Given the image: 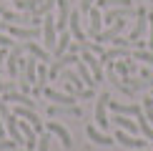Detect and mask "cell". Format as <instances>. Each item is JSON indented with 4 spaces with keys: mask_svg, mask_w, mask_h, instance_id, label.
Instances as JSON below:
<instances>
[{
    "mask_svg": "<svg viewBox=\"0 0 153 151\" xmlns=\"http://www.w3.org/2000/svg\"><path fill=\"white\" fill-rule=\"evenodd\" d=\"M50 141H53V134L45 131V134L38 136V151H50Z\"/></svg>",
    "mask_w": 153,
    "mask_h": 151,
    "instance_id": "cell-28",
    "label": "cell"
},
{
    "mask_svg": "<svg viewBox=\"0 0 153 151\" xmlns=\"http://www.w3.org/2000/svg\"><path fill=\"white\" fill-rule=\"evenodd\" d=\"M18 126H20V134H23V138H25V149L28 151H35V146H38V131L30 126L28 121H18Z\"/></svg>",
    "mask_w": 153,
    "mask_h": 151,
    "instance_id": "cell-14",
    "label": "cell"
},
{
    "mask_svg": "<svg viewBox=\"0 0 153 151\" xmlns=\"http://www.w3.org/2000/svg\"><path fill=\"white\" fill-rule=\"evenodd\" d=\"M98 8H131L133 0H95Z\"/></svg>",
    "mask_w": 153,
    "mask_h": 151,
    "instance_id": "cell-26",
    "label": "cell"
},
{
    "mask_svg": "<svg viewBox=\"0 0 153 151\" xmlns=\"http://www.w3.org/2000/svg\"><path fill=\"white\" fill-rule=\"evenodd\" d=\"M45 129H48L50 134H53V136L63 144V149H73V136H71V131H68L63 123H58V121H48V123H45Z\"/></svg>",
    "mask_w": 153,
    "mask_h": 151,
    "instance_id": "cell-6",
    "label": "cell"
},
{
    "mask_svg": "<svg viewBox=\"0 0 153 151\" xmlns=\"http://www.w3.org/2000/svg\"><path fill=\"white\" fill-rule=\"evenodd\" d=\"M13 3H15V8H18V10H25V13H33L35 8H40V5L45 3V0H13Z\"/></svg>",
    "mask_w": 153,
    "mask_h": 151,
    "instance_id": "cell-25",
    "label": "cell"
},
{
    "mask_svg": "<svg viewBox=\"0 0 153 151\" xmlns=\"http://www.w3.org/2000/svg\"><path fill=\"white\" fill-rule=\"evenodd\" d=\"M18 61H20V58L10 55V50H8V58H5V71H8L10 78H15V76H18Z\"/></svg>",
    "mask_w": 153,
    "mask_h": 151,
    "instance_id": "cell-27",
    "label": "cell"
},
{
    "mask_svg": "<svg viewBox=\"0 0 153 151\" xmlns=\"http://www.w3.org/2000/svg\"><path fill=\"white\" fill-rule=\"evenodd\" d=\"M43 93H45V98L55 101L58 106H75V101H78L75 93H60V91H55V88H43Z\"/></svg>",
    "mask_w": 153,
    "mask_h": 151,
    "instance_id": "cell-8",
    "label": "cell"
},
{
    "mask_svg": "<svg viewBox=\"0 0 153 151\" xmlns=\"http://www.w3.org/2000/svg\"><path fill=\"white\" fill-rule=\"evenodd\" d=\"M138 151H148V149H138Z\"/></svg>",
    "mask_w": 153,
    "mask_h": 151,
    "instance_id": "cell-38",
    "label": "cell"
},
{
    "mask_svg": "<svg viewBox=\"0 0 153 151\" xmlns=\"http://www.w3.org/2000/svg\"><path fill=\"white\" fill-rule=\"evenodd\" d=\"M13 43H15L13 35H3V33H0V48H13Z\"/></svg>",
    "mask_w": 153,
    "mask_h": 151,
    "instance_id": "cell-32",
    "label": "cell"
},
{
    "mask_svg": "<svg viewBox=\"0 0 153 151\" xmlns=\"http://www.w3.org/2000/svg\"><path fill=\"white\" fill-rule=\"evenodd\" d=\"M95 5V0H80V5H78V10L80 13H91V8Z\"/></svg>",
    "mask_w": 153,
    "mask_h": 151,
    "instance_id": "cell-33",
    "label": "cell"
},
{
    "mask_svg": "<svg viewBox=\"0 0 153 151\" xmlns=\"http://www.w3.org/2000/svg\"><path fill=\"white\" fill-rule=\"evenodd\" d=\"M80 113H83V111L78 108V106H58V103L48 106V116H50V118H63V116H73V118H78Z\"/></svg>",
    "mask_w": 153,
    "mask_h": 151,
    "instance_id": "cell-12",
    "label": "cell"
},
{
    "mask_svg": "<svg viewBox=\"0 0 153 151\" xmlns=\"http://www.w3.org/2000/svg\"><path fill=\"white\" fill-rule=\"evenodd\" d=\"M143 113H146V118H148L151 126H153V96H146L143 98Z\"/></svg>",
    "mask_w": 153,
    "mask_h": 151,
    "instance_id": "cell-29",
    "label": "cell"
},
{
    "mask_svg": "<svg viewBox=\"0 0 153 151\" xmlns=\"http://www.w3.org/2000/svg\"><path fill=\"white\" fill-rule=\"evenodd\" d=\"M151 3H153V0H151Z\"/></svg>",
    "mask_w": 153,
    "mask_h": 151,
    "instance_id": "cell-40",
    "label": "cell"
},
{
    "mask_svg": "<svg viewBox=\"0 0 153 151\" xmlns=\"http://www.w3.org/2000/svg\"><path fill=\"white\" fill-rule=\"evenodd\" d=\"M93 93H95V91H93V88H80V91H78V93H75V96H78V101H80V98H91V96H93Z\"/></svg>",
    "mask_w": 153,
    "mask_h": 151,
    "instance_id": "cell-34",
    "label": "cell"
},
{
    "mask_svg": "<svg viewBox=\"0 0 153 151\" xmlns=\"http://www.w3.org/2000/svg\"><path fill=\"white\" fill-rule=\"evenodd\" d=\"M68 18H71V5H68V0H58V20H55V28L65 30L68 28Z\"/></svg>",
    "mask_w": 153,
    "mask_h": 151,
    "instance_id": "cell-20",
    "label": "cell"
},
{
    "mask_svg": "<svg viewBox=\"0 0 153 151\" xmlns=\"http://www.w3.org/2000/svg\"><path fill=\"white\" fill-rule=\"evenodd\" d=\"M75 61H78V53H73V50H68L65 55H60V58H55V63L48 68V78H58L60 76V71H65V68H71V66H75Z\"/></svg>",
    "mask_w": 153,
    "mask_h": 151,
    "instance_id": "cell-3",
    "label": "cell"
},
{
    "mask_svg": "<svg viewBox=\"0 0 153 151\" xmlns=\"http://www.w3.org/2000/svg\"><path fill=\"white\" fill-rule=\"evenodd\" d=\"M13 151H18V149H13Z\"/></svg>",
    "mask_w": 153,
    "mask_h": 151,
    "instance_id": "cell-39",
    "label": "cell"
},
{
    "mask_svg": "<svg viewBox=\"0 0 153 151\" xmlns=\"http://www.w3.org/2000/svg\"><path fill=\"white\" fill-rule=\"evenodd\" d=\"M0 138H5V121H3V113H0Z\"/></svg>",
    "mask_w": 153,
    "mask_h": 151,
    "instance_id": "cell-35",
    "label": "cell"
},
{
    "mask_svg": "<svg viewBox=\"0 0 153 151\" xmlns=\"http://www.w3.org/2000/svg\"><path fill=\"white\" fill-rule=\"evenodd\" d=\"M71 43H73V35H71V30H60L58 40H55V48H53V55H55V58L65 55V53H68V48H71Z\"/></svg>",
    "mask_w": 153,
    "mask_h": 151,
    "instance_id": "cell-17",
    "label": "cell"
},
{
    "mask_svg": "<svg viewBox=\"0 0 153 151\" xmlns=\"http://www.w3.org/2000/svg\"><path fill=\"white\" fill-rule=\"evenodd\" d=\"M75 73L80 76V81H83V86L85 88H95L98 83H95V78H93V73H91V68L85 66V61L78 55V61H75Z\"/></svg>",
    "mask_w": 153,
    "mask_h": 151,
    "instance_id": "cell-13",
    "label": "cell"
},
{
    "mask_svg": "<svg viewBox=\"0 0 153 151\" xmlns=\"http://www.w3.org/2000/svg\"><path fill=\"white\" fill-rule=\"evenodd\" d=\"M85 134H88V138H91L93 144H100V146H113V144H116V138L105 136L103 131H95V126H88Z\"/></svg>",
    "mask_w": 153,
    "mask_h": 151,
    "instance_id": "cell-21",
    "label": "cell"
},
{
    "mask_svg": "<svg viewBox=\"0 0 153 151\" xmlns=\"http://www.w3.org/2000/svg\"><path fill=\"white\" fill-rule=\"evenodd\" d=\"M80 58L85 61V66L91 68L95 83H103V63H100V58L95 53H91V50H80Z\"/></svg>",
    "mask_w": 153,
    "mask_h": 151,
    "instance_id": "cell-7",
    "label": "cell"
},
{
    "mask_svg": "<svg viewBox=\"0 0 153 151\" xmlns=\"http://www.w3.org/2000/svg\"><path fill=\"white\" fill-rule=\"evenodd\" d=\"M3 101H5V103H13V106H28V108H35V101L30 98L28 93H20V91L3 93Z\"/></svg>",
    "mask_w": 153,
    "mask_h": 151,
    "instance_id": "cell-10",
    "label": "cell"
},
{
    "mask_svg": "<svg viewBox=\"0 0 153 151\" xmlns=\"http://www.w3.org/2000/svg\"><path fill=\"white\" fill-rule=\"evenodd\" d=\"M116 141L120 144V146H126V149H131V151H138V149H148V138H136L133 134H128V131H116Z\"/></svg>",
    "mask_w": 153,
    "mask_h": 151,
    "instance_id": "cell-4",
    "label": "cell"
},
{
    "mask_svg": "<svg viewBox=\"0 0 153 151\" xmlns=\"http://www.w3.org/2000/svg\"><path fill=\"white\" fill-rule=\"evenodd\" d=\"M0 30H8V20H0Z\"/></svg>",
    "mask_w": 153,
    "mask_h": 151,
    "instance_id": "cell-36",
    "label": "cell"
},
{
    "mask_svg": "<svg viewBox=\"0 0 153 151\" xmlns=\"http://www.w3.org/2000/svg\"><path fill=\"white\" fill-rule=\"evenodd\" d=\"M133 61H143L146 66L153 68V50H148V48H136V50H133Z\"/></svg>",
    "mask_w": 153,
    "mask_h": 151,
    "instance_id": "cell-24",
    "label": "cell"
},
{
    "mask_svg": "<svg viewBox=\"0 0 153 151\" xmlns=\"http://www.w3.org/2000/svg\"><path fill=\"white\" fill-rule=\"evenodd\" d=\"M18 146H20V144H18L15 138H0V151H13Z\"/></svg>",
    "mask_w": 153,
    "mask_h": 151,
    "instance_id": "cell-30",
    "label": "cell"
},
{
    "mask_svg": "<svg viewBox=\"0 0 153 151\" xmlns=\"http://www.w3.org/2000/svg\"><path fill=\"white\" fill-rule=\"evenodd\" d=\"M55 18L53 13H48V15H43V48L48 50V53H53L55 48V40H58V35H55Z\"/></svg>",
    "mask_w": 153,
    "mask_h": 151,
    "instance_id": "cell-1",
    "label": "cell"
},
{
    "mask_svg": "<svg viewBox=\"0 0 153 151\" xmlns=\"http://www.w3.org/2000/svg\"><path fill=\"white\" fill-rule=\"evenodd\" d=\"M38 61L35 55H30V58H25V66H23V83L28 86H35V71H38Z\"/></svg>",
    "mask_w": 153,
    "mask_h": 151,
    "instance_id": "cell-18",
    "label": "cell"
},
{
    "mask_svg": "<svg viewBox=\"0 0 153 151\" xmlns=\"http://www.w3.org/2000/svg\"><path fill=\"white\" fill-rule=\"evenodd\" d=\"M5 10H8V8H5L3 3H0V18H3V13H5Z\"/></svg>",
    "mask_w": 153,
    "mask_h": 151,
    "instance_id": "cell-37",
    "label": "cell"
},
{
    "mask_svg": "<svg viewBox=\"0 0 153 151\" xmlns=\"http://www.w3.org/2000/svg\"><path fill=\"white\" fill-rule=\"evenodd\" d=\"M108 103H111V93H100L98 101H95V123H98L100 131H108V126H111V121H108V116H105Z\"/></svg>",
    "mask_w": 153,
    "mask_h": 151,
    "instance_id": "cell-2",
    "label": "cell"
},
{
    "mask_svg": "<svg viewBox=\"0 0 153 151\" xmlns=\"http://www.w3.org/2000/svg\"><path fill=\"white\" fill-rule=\"evenodd\" d=\"M146 30H148V10H146V8H136V28H133V33H131L128 40L131 43L143 40Z\"/></svg>",
    "mask_w": 153,
    "mask_h": 151,
    "instance_id": "cell-5",
    "label": "cell"
},
{
    "mask_svg": "<svg viewBox=\"0 0 153 151\" xmlns=\"http://www.w3.org/2000/svg\"><path fill=\"white\" fill-rule=\"evenodd\" d=\"M88 30H91V35L95 38L103 30V15H100V10H98V5H93L91 13H88Z\"/></svg>",
    "mask_w": 153,
    "mask_h": 151,
    "instance_id": "cell-16",
    "label": "cell"
},
{
    "mask_svg": "<svg viewBox=\"0 0 153 151\" xmlns=\"http://www.w3.org/2000/svg\"><path fill=\"white\" fill-rule=\"evenodd\" d=\"M45 83H48V63H38V71H35V86H33V93L38 96V93L45 88Z\"/></svg>",
    "mask_w": 153,
    "mask_h": 151,
    "instance_id": "cell-19",
    "label": "cell"
},
{
    "mask_svg": "<svg viewBox=\"0 0 153 151\" xmlns=\"http://www.w3.org/2000/svg\"><path fill=\"white\" fill-rule=\"evenodd\" d=\"M8 33L13 38H18V40H30V38H38V28H33V25H13V23H8Z\"/></svg>",
    "mask_w": 153,
    "mask_h": 151,
    "instance_id": "cell-11",
    "label": "cell"
},
{
    "mask_svg": "<svg viewBox=\"0 0 153 151\" xmlns=\"http://www.w3.org/2000/svg\"><path fill=\"white\" fill-rule=\"evenodd\" d=\"M116 126H118V129H123V131H128V134H133V136L141 134L138 123L131 121V116H120V113H116Z\"/></svg>",
    "mask_w": 153,
    "mask_h": 151,
    "instance_id": "cell-22",
    "label": "cell"
},
{
    "mask_svg": "<svg viewBox=\"0 0 153 151\" xmlns=\"http://www.w3.org/2000/svg\"><path fill=\"white\" fill-rule=\"evenodd\" d=\"M146 48L153 50V13H148V40H146Z\"/></svg>",
    "mask_w": 153,
    "mask_h": 151,
    "instance_id": "cell-31",
    "label": "cell"
},
{
    "mask_svg": "<svg viewBox=\"0 0 153 151\" xmlns=\"http://www.w3.org/2000/svg\"><path fill=\"white\" fill-rule=\"evenodd\" d=\"M68 30H71V35L75 38V43L85 40V33H83V28H80V10L71 13V18H68Z\"/></svg>",
    "mask_w": 153,
    "mask_h": 151,
    "instance_id": "cell-15",
    "label": "cell"
},
{
    "mask_svg": "<svg viewBox=\"0 0 153 151\" xmlns=\"http://www.w3.org/2000/svg\"><path fill=\"white\" fill-rule=\"evenodd\" d=\"M136 121H138V129H141L143 138H148V141H153V126H151V121H148V118H146V113H141V116H136Z\"/></svg>",
    "mask_w": 153,
    "mask_h": 151,
    "instance_id": "cell-23",
    "label": "cell"
},
{
    "mask_svg": "<svg viewBox=\"0 0 153 151\" xmlns=\"http://www.w3.org/2000/svg\"><path fill=\"white\" fill-rule=\"evenodd\" d=\"M108 108L113 113H120V116H141L143 113V106H138V103H118V101H111Z\"/></svg>",
    "mask_w": 153,
    "mask_h": 151,
    "instance_id": "cell-9",
    "label": "cell"
}]
</instances>
